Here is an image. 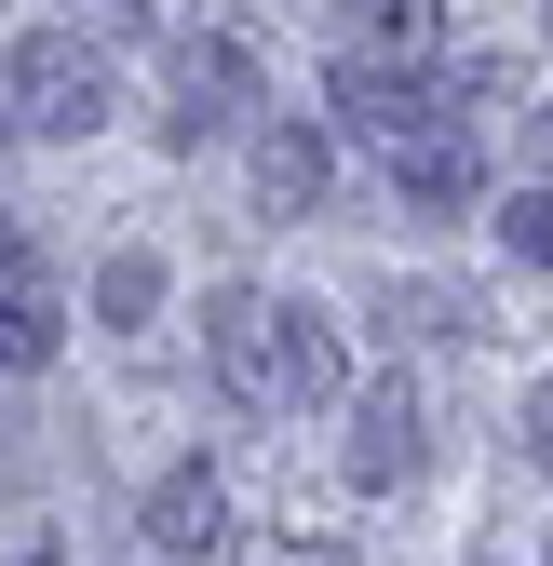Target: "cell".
<instances>
[{
	"label": "cell",
	"mask_w": 553,
	"mask_h": 566,
	"mask_svg": "<svg viewBox=\"0 0 553 566\" xmlns=\"http://www.w3.org/2000/svg\"><path fill=\"white\" fill-rule=\"evenodd\" d=\"M243 566H352V553H337V539H311V526H270V539H230Z\"/></svg>",
	"instance_id": "13"
},
{
	"label": "cell",
	"mask_w": 553,
	"mask_h": 566,
	"mask_svg": "<svg viewBox=\"0 0 553 566\" xmlns=\"http://www.w3.org/2000/svg\"><path fill=\"white\" fill-rule=\"evenodd\" d=\"M324 189H337V135L324 122H257V202L270 217H311Z\"/></svg>",
	"instance_id": "9"
},
{
	"label": "cell",
	"mask_w": 553,
	"mask_h": 566,
	"mask_svg": "<svg viewBox=\"0 0 553 566\" xmlns=\"http://www.w3.org/2000/svg\"><path fill=\"white\" fill-rule=\"evenodd\" d=\"M0 122H14V135H54V149H82V135L108 122V41L28 28V41H14V82H0Z\"/></svg>",
	"instance_id": "2"
},
{
	"label": "cell",
	"mask_w": 553,
	"mask_h": 566,
	"mask_svg": "<svg viewBox=\"0 0 553 566\" xmlns=\"http://www.w3.org/2000/svg\"><path fill=\"white\" fill-rule=\"evenodd\" d=\"M54 337H67V297L14 256V270H0V378H41V365H54Z\"/></svg>",
	"instance_id": "10"
},
{
	"label": "cell",
	"mask_w": 553,
	"mask_h": 566,
	"mask_svg": "<svg viewBox=\"0 0 553 566\" xmlns=\"http://www.w3.org/2000/svg\"><path fill=\"white\" fill-rule=\"evenodd\" d=\"M95 311H108V324H149V311H163V256H108V270H95Z\"/></svg>",
	"instance_id": "11"
},
{
	"label": "cell",
	"mask_w": 553,
	"mask_h": 566,
	"mask_svg": "<svg viewBox=\"0 0 553 566\" xmlns=\"http://www.w3.org/2000/svg\"><path fill=\"white\" fill-rule=\"evenodd\" d=\"M540 135H553V108H540Z\"/></svg>",
	"instance_id": "17"
},
{
	"label": "cell",
	"mask_w": 553,
	"mask_h": 566,
	"mask_svg": "<svg viewBox=\"0 0 553 566\" xmlns=\"http://www.w3.org/2000/svg\"><path fill=\"white\" fill-rule=\"evenodd\" d=\"M419 459H432L419 378H365V391H352V485H365V500H392V485H419Z\"/></svg>",
	"instance_id": "4"
},
{
	"label": "cell",
	"mask_w": 553,
	"mask_h": 566,
	"mask_svg": "<svg viewBox=\"0 0 553 566\" xmlns=\"http://www.w3.org/2000/svg\"><path fill=\"white\" fill-rule=\"evenodd\" d=\"M149 553H163V566H217V553H230V472H202V459L163 472V485H149Z\"/></svg>",
	"instance_id": "6"
},
{
	"label": "cell",
	"mask_w": 553,
	"mask_h": 566,
	"mask_svg": "<svg viewBox=\"0 0 553 566\" xmlns=\"http://www.w3.org/2000/svg\"><path fill=\"white\" fill-rule=\"evenodd\" d=\"M0 135H14V122H0Z\"/></svg>",
	"instance_id": "18"
},
{
	"label": "cell",
	"mask_w": 553,
	"mask_h": 566,
	"mask_svg": "<svg viewBox=\"0 0 553 566\" xmlns=\"http://www.w3.org/2000/svg\"><path fill=\"white\" fill-rule=\"evenodd\" d=\"M446 95H432V67H337V135L352 149H392V135H419Z\"/></svg>",
	"instance_id": "7"
},
{
	"label": "cell",
	"mask_w": 553,
	"mask_h": 566,
	"mask_svg": "<svg viewBox=\"0 0 553 566\" xmlns=\"http://www.w3.org/2000/svg\"><path fill=\"white\" fill-rule=\"evenodd\" d=\"M14 256H28V230H14V202H0V270H14Z\"/></svg>",
	"instance_id": "16"
},
{
	"label": "cell",
	"mask_w": 553,
	"mask_h": 566,
	"mask_svg": "<svg viewBox=\"0 0 553 566\" xmlns=\"http://www.w3.org/2000/svg\"><path fill=\"white\" fill-rule=\"evenodd\" d=\"M526 459H540V472H553V378H540V391H526Z\"/></svg>",
	"instance_id": "15"
},
{
	"label": "cell",
	"mask_w": 553,
	"mask_h": 566,
	"mask_svg": "<svg viewBox=\"0 0 553 566\" xmlns=\"http://www.w3.org/2000/svg\"><path fill=\"white\" fill-rule=\"evenodd\" d=\"M500 243H513V256H540V270H553V189H513V202H500Z\"/></svg>",
	"instance_id": "12"
},
{
	"label": "cell",
	"mask_w": 553,
	"mask_h": 566,
	"mask_svg": "<svg viewBox=\"0 0 553 566\" xmlns=\"http://www.w3.org/2000/svg\"><path fill=\"white\" fill-rule=\"evenodd\" d=\"M135 14H149V0H67V28H82V41H108V28H135Z\"/></svg>",
	"instance_id": "14"
},
{
	"label": "cell",
	"mask_w": 553,
	"mask_h": 566,
	"mask_svg": "<svg viewBox=\"0 0 553 566\" xmlns=\"http://www.w3.org/2000/svg\"><path fill=\"white\" fill-rule=\"evenodd\" d=\"M378 163H392V202H419V217H459V202L487 189V149H472V122H459V108H432L419 135H392Z\"/></svg>",
	"instance_id": "5"
},
{
	"label": "cell",
	"mask_w": 553,
	"mask_h": 566,
	"mask_svg": "<svg viewBox=\"0 0 553 566\" xmlns=\"http://www.w3.org/2000/svg\"><path fill=\"white\" fill-rule=\"evenodd\" d=\"M446 0H337V67H432Z\"/></svg>",
	"instance_id": "8"
},
{
	"label": "cell",
	"mask_w": 553,
	"mask_h": 566,
	"mask_svg": "<svg viewBox=\"0 0 553 566\" xmlns=\"http://www.w3.org/2000/svg\"><path fill=\"white\" fill-rule=\"evenodd\" d=\"M202 365H217V391L257 405V418L352 405V350H337V324L298 311V297H257V283H217V297H202Z\"/></svg>",
	"instance_id": "1"
},
{
	"label": "cell",
	"mask_w": 553,
	"mask_h": 566,
	"mask_svg": "<svg viewBox=\"0 0 553 566\" xmlns=\"http://www.w3.org/2000/svg\"><path fill=\"white\" fill-rule=\"evenodd\" d=\"M243 122H257V41L189 28L163 54V149L189 163V149H217V135H243Z\"/></svg>",
	"instance_id": "3"
}]
</instances>
